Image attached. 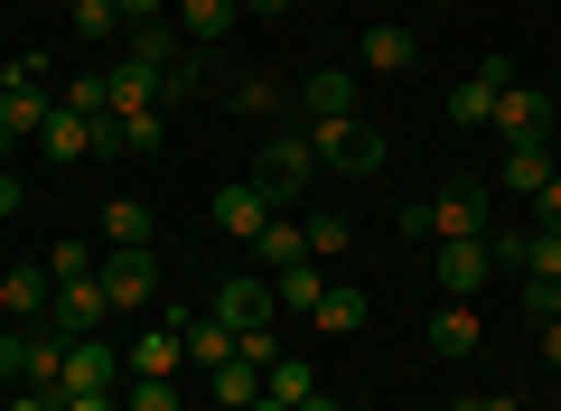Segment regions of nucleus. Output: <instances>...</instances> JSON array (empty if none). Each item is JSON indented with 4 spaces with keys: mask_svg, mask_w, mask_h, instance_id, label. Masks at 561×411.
Wrapping results in <instances>:
<instances>
[{
    "mask_svg": "<svg viewBox=\"0 0 561 411\" xmlns=\"http://www.w3.org/2000/svg\"><path fill=\"white\" fill-rule=\"evenodd\" d=\"M402 235L412 243H468V235H486V187H440L431 196V206H412V216H402Z\"/></svg>",
    "mask_w": 561,
    "mask_h": 411,
    "instance_id": "obj_1",
    "label": "nucleus"
},
{
    "mask_svg": "<svg viewBox=\"0 0 561 411\" xmlns=\"http://www.w3.org/2000/svg\"><path fill=\"white\" fill-rule=\"evenodd\" d=\"M309 150H319V169H337V178H375V169H383V132H375L365 113L309 122Z\"/></svg>",
    "mask_w": 561,
    "mask_h": 411,
    "instance_id": "obj_2",
    "label": "nucleus"
},
{
    "mask_svg": "<svg viewBox=\"0 0 561 411\" xmlns=\"http://www.w3.org/2000/svg\"><path fill=\"white\" fill-rule=\"evenodd\" d=\"M47 113H57V94H47V57H10L0 66V132H47Z\"/></svg>",
    "mask_w": 561,
    "mask_h": 411,
    "instance_id": "obj_3",
    "label": "nucleus"
},
{
    "mask_svg": "<svg viewBox=\"0 0 561 411\" xmlns=\"http://www.w3.org/2000/svg\"><path fill=\"white\" fill-rule=\"evenodd\" d=\"M319 178V150H309V132H272L262 140V159H253V187L272 196V206H290V196Z\"/></svg>",
    "mask_w": 561,
    "mask_h": 411,
    "instance_id": "obj_4",
    "label": "nucleus"
},
{
    "mask_svg": "<svg viewBox=\"0 0 561 411\" xmlns=\"http://www.w3.org/2000/svg\"><path fill=\"white\" fill-rule=\"evenodd\" d=\"M431 281H440L449 299L486 290V281H496V243H486V235H468V243H431Z\"/></svg>",
    "mask_w": 561,
    "mask_h": 411,
    "instance_id": "obj_5",
    "label": "nucleus"
},
{
    "mask_svg": "<svg viewBox=\"0 0 561 411\" xmlns=\"http://www.w3.org/2000/svg\"><path fill=\"white\" fill-rule=\"evenodd\" d=\"M103 318H113V299H103V281H57V299H47V336H94Z\"/></svg>",
    "mask_w": 561,
    "mask_h": 411,
    "instance_id": "obj_6",
    "label": "nucleus"
},
{
    "mask_svg": "<svg viewBox=\"0 0 561 411\" xmlns=\"http://www.w3.org/2000/svg\"><path fill=\"white\" fill-rule=\"evenodd\" d=\"M505 57H478V76H459L449 84V122H459V132H486V122H496V94H505Z\"/></svg>",
    "mask_w": 561,
    "mask_h": 411,
    "instance_id": "obj_7",
    "label": "nucleus"
},
{
    "mask_svg": "<svg viewBox=\"0 0 561 411\" xmlns=\"http://www.w3.org/2000/svg\"><path fill=\"white\" fill-rule=\"evenodd\" d=\"M103 299H113V309H140V299L160 290V253H150V243H131V253H103Z\"/></svg>",
    "mask_w": 561,
    "mask_h": 411,
    "instance_id": "obj_8",
    "label": "nucleus"
},
{
    "mask_svg": "<svg viewBox=\"0 0 561 411\" xmlns=\"http://www.w3.org/2000/svg\"><path fill=\"white\" fill-rule=\"evenodd\" d=\"M486 132H505V150H515V140H552V94H542V84H505Z\"/></svg>",
    "mask_w": 561,
    "mask_h": 411,
    "instance_id": "obj_9",
    "label": "nucleus"
},
{
    "mask_svg": "<svg viewBox=\"0 0 561 411\" xmlns=\"http://www.w3.org/2000/svg\"><path fill=\"white\" fill-rule=\"evenodd\" d=\"M206 318H225V328H272L280 318V299H272V281H216V299H206Z\"/></svg>",
    "mask_w": 561,
    "mask_h": 411,
    "instance_id": "obj_10",
    "label": "nucleus"
},
{
    "mask_svg": "<svg viewBox=\"0 0 561 411\" xmlns=\"http://www.w3.org/2000/svg\"><path fill=\"white\" fill-rule=\"evenodd\" d=\"M552 140H515V150H505V196H515V206H534L542 187H552Z\"/></svg>",
    "mask_w": 561,
    "mask_h": 411,
    "instance_id": "obj_11",
    "label": "nucleus"
},
{
    "mask_svg": "<svg viewBox=\"0 0 561 411\" xmlns=\"http://www.w3.org/2000/svg\"><path fill=\"white\" fill-rule=\"evenodd\" d=\"M66 392H122V365H113L103 336H76L66 346Z\"/></svg>",
    "mask_w": 561,
    "mask_h": 411,
    "instance_id": "obj_12",
    "label": "nucleus"
},
{
    "mask_svg": "<svg viewBox=\"0 0 561 411\" xmlns=\"http://www.w3.org/2000/svg\"><path fill=\"white\" fill-rule=\"evenodd\" d=\"M94 132H103V122H84V113H66V103H57L47 132H38V150L57 159V169H76V159H94Z\"/></svg>",
    "mask_w": 561,
    "mask_h": 411,
    "instance_id": "obj_13",
    "label": "nucleus"
},
{
    "mask_svg": "<svg viewBox=\"0 0 561 411\" xmlns=\"http://www.w3.org/2000/svg\"><path fill=\"white\" fill-rule=\"evenodd\" d=\"M169 20H179V38H197V47H216L225 28L243 20V0H169Z\"/></svg>",
    "mask_w": 561,
    "mask_h": 411,
    "instance_id": "obj_14",
    "label": "nucleus"
},
{
    "mask_svg": "<svg viewBox=\"0 0 561 411\" xmlns=\"http://www.w3.org/2000/svg\"><path fill=\"white\" fill-rule=\"evenodd\" d=\"M47 299H57V272H38V262L0 272V309H10V318H47Z\"/></svg>",
    "mask_w": 561,
    "mask_h": 411,
    "instance_id": "obj_15",
    "label": "nucleus"
},
{
    "mask_svg": "<svg viewBox=\"0 0 561 411\" xmlns=\"http://www.w3.org/2000/svg\"><path fill=\"white\" fill-rule=\"evenodd\" d=\"M300 113H309V122H337V113H356V76H346V66H319V76L300 84Z\"/></svg>",
    "mask_w": 561,
    "mask_h": 411,
    "instance_id": "obj_16",
    "label": "nucleus"
},
{
    "mask_svg": "<svg viewBox=\"0 0 561 411\" xmlns=\"http://www.w3.org/2000/svg\"><path fill=\"white\" fill-rule=\"evenodd\" d=\"M216 225H225V235H243V243H253L262 225H272V196H262L253 178H243V187H225V196H216Z\"/></svg>",
    "mask_w": 561,
    "mask_h": 411,
    "instance_id": "obj_17",
    "label": "nucleus"
},
{
    "mask_svg": "<svg viewBox=\"0 0 561 411\" xmlns=\"http://www.w3.org/2000/svg\"><path fill=\"white\" fill-rule=\"evenodd\" d=\"M262 392H272V402H290V411H300L309 392H328V384H319V365H309V355H272V365H262Z\"/></svg>",
    "mask_w": 561,
    "mask_h": 411,
    "instance_id": "obj_18",
    "label": "nucleus"
},
{
    "mask_svg": "<svg viewBox=\"0 0 561 411\" xmlns=\"http://www.w3.org/2000/svg\"><path fill=\"white\" fill-rule=\"evenodd\" d=\"M179 365H187V336H179V318H169V328H150L131 346V374H160V384H179Z\"/></svg>",
    "mask_w": 561,
    "mask_h": 411,
    "instance_id": "obj_19",
    "label": "nucleus"
},
{
    "mask_svg": "<svg viewBox=\"0 0 561 411\" xmlns=\"http://www.w3.org/2000/svg\"><path fill=\"white\" fill-rule=\"evenodd\" d=\"M103 84H113V113H160V66H131V57H122Z\"/></svg>",
    "mask_w": 561,
    "mask_h": 411,
    "instance_id": "obj_20",
    "label": "nucleus"
},
{
    "mask_svg": "<svg viewBox=\"0 0 561 411\" xmlns=\"http://www.w3.org/2000/svg\"><path fill=\"white\" fill-rule=\"evenodd\" d=\"M356 57L375 66V76H402V66H412L421 47H412V28H402V20H383V28H365V47H356Z\"/></svg>",
    "mask_w": 561,
    "mask_h": 411,
    "instance_id": "obj_21",
    "label": "nucleus"
},
{
    "mask_svg": "<svg viewBox=\"0 0 561 411\" xmlns=\"http://www.w3.org/2000/svg\"><path fill=\"white\" fill-rule=\"evenodd\" d=\"M179 336H187V365H206V374H216L225 365V355H234V328H225V318H179Z\"/></svg>",
    "mask_w": 561,
    "mask_h": 411,
    "instance_id": "obj_22",
    "label": "nucleus"
},
{
    "mask_svg": "<svg viewBox=\"0 0 561 411\" xmlns=\"http://www.w3.org/2000/svg\"><path fill=\"white\" fill-rule=\"evenodd\" d=\"M309 318H319V336H356L365 328V290H356V281H328V299Z\"/></svg>",
    "mask_w": 561,
    "mask_h": 411,
    "instance_id": "obj_23",
    "label": "nucleus"
},
{
    "mask_svg": "<svg viewBox=\"0 0 561 411\" xmlns=\"http://www.w3.org/2000/svg\"><path fill=\"white\" fill-rule=\"evenodd\" d=\"M131 243H150V206L140 196H113L103 206V253H131Z\"/></svg>",
    "mask_w": 561,
    "mask_h": 411,
    "instance_id": "obj_24",
    "label": "nucleus"
},
{
    "mask_svg": "<svg viewBox=\"0 0 561 411\" xmlns=\"http://www.w3.org/2000/svg\"><path fill=\"white\" fill-rule=\"evenodd\" d=\"M272 299H280V309H300V318H309V309L328 299V262H290V272L272 281Z\"/></svg>",
    "mask_w": 561,
    "mask_h": 411,
    "instance_id": "obj_25",
    "label": "nucleus"
},
{
    "mask_svg": "<svg viewBox=\"0 0 561 411\" xmlns=\"http://www.w3.org/2000/svg\"><path fill=\"white\" fill-rule=\"evenodd\" d=\"M253 253L272 262V272H290V262H309V235H300V216H272V225L253 235Z\"/></svg>",
    "mask_w": 561,
    "mask_h": 411,
    "instance_id": "obj_26",
    "label": "nucleus"
},
{
    "mask_svg": "<svg viewBox=\"0 0 561 411\" xmlns=\"http://www.w3.org/2000/svg\"><path fill=\"white\" fill-rule=\"evenodd\" d=\"M431 355H478V309H468V299H449V309L431 318Z\"/></svg>",
    "mask_w": 561,
    "mask_h": 411,
    "instance_id": "obj_27",
    "label": "nucleus"
},
{
    "mask_svg": "<svg viewBox=\"0 0 561 411\" xmlns=\"http://www.w3.org/2000/svg\"><path fill=\"white\" fill-rule=\"evenodd\" d=\"M206 384H216V402H225V411H253V402H262V365H243V355H225Z\"/></svg>",
    "mask_w": 561,
    "mask_h": 411,
    "instance_id": "obj_28",
    "label": "nucleus"
},
{
    "mask_svg": "<svg viewBox=\"0 0 561 411\" xmlns=\"http://www.w3.org/2000/svg\"><path fill=\"white\" fill-rule=\"evenodd\" d=\"M131 66H160L169 76V66H179V20H140L131 28Z\"/></svg>",
    "mask_w": 561,
    "mask_h": 411,
    "instance_id": "obj_29",
    "label": "nucleus"
},
{
    "mask_svg": "<svg viewBox=\"0 0 561 411\" xmlns=\"http://www.w3.org/2000/svg\"><path fill=\"white\" fill-rule=\"evenodd\" d=\"M300 235H309V262H337L346 243H356V225L346 216H300Z\"/></svg>",
    "mask_w": 561,
    "mask_h": 411,
    "instance_id": "obj_30",
    "label": "nucleus"
},
{
    "mask_svg": "<svg viewBox=\"0 0 561 411\" xmlns=\"http://www.w3.org/2000/svg\"><path fill=\"white\" fill-rule=\"evenodd\" d=\"M122 411H187V402H179V384H160V374H131V384H122Z\"/></svg>",
    "mask_w": 561,
    "mask_h": 411,
    "instance_id": "obj_31",
    "label": "nucleus"
},
{
    "mask_svg": "<svg viewBox=\"0 0 561 411\" xmlns=\"http://www.w3.org/2000/svg\"><path fill=\"white\" fill-rule=\"evenodd\" d=\"M57 103H66V113H84V122H113V84H103V76H76Z\"/></svg>",
    "mask_w": 561,
    "mask_h": 411,
    "instance_id": "obj_32",
    "label": "nucleus"
},
{
    "mask_svg": "<svg viewBox=\"0 0 561 411\" xmlns=\"http://www.w3.org/2000/svg\"><path fill=\"white\" fill-rule=\"evenodd\" d=\"M524 272H534V281H561V235H552V225L524 235Z\"/></svg>",
    "mask_w": 561,
    "mask_h": 411,
    "instance_id": "obj_33",
    "label": "nucleus"
},
{
    "mask_svg": "<svg viewBox=\"0 0 561 411\" xmlns=\"http://www.w3.org/2000/svg\"><path fill=\"white\" fill-rule=\"evenodd\" d=\"M76 38H122V10H113V0H76Z\"/></svg>",
    "mask_w": 561,
    "mask_h": 411,
    "instance_id": "obj_34",
    "label": "nucleus"
},
{
    "mask_svg": "<svg viewBox=\"0 0 561 411\" xmlns=\"http://www.w3.org/2000/svg\"><path fill=\"white\" fill-rule=\"evenodd\" d=\"M47 272H57V281H94L103 253H94V243H57V253H47Z\"/></svg>",
    "mask_w": 561,
    "mask_h": 411,
    "instance_id": "obj_35",
    "label": "nucleus"
},
{
    "mask_svg": "<svg viewBox=\"0 0 561 411\" xmlns=\"http://www.w3.org/2000/svg\"><path fill=\"white\" fill-rule=\"evenodd\" d=\"M20 374H28V336L0 328V384H20Z\"/></svg>",
    "mask_w": 561,
    "mask_h": 411,
    "instance_id": "obj_36",
    "label": "nucleus"
},
{
    "mask_svg": "<svg viewBox=\"0 0 561 411\" xmlns=\"http://www.w3.org/2000/svg\"><path fill=\"white\" fill-rule=\"evenodd\" d=\"M234 355H243V365H272L280 336H272V328H243V336H234Z\"/></svg>",
    "mask_w": 561,
    "mask_h": 411,
    "instance_id": "obj_37",
    "label": "nucleus"
},
{
    "mask_svg": "<svg viewBox=\"0 0 561 411\" xmlns=\"http://www.w3.org/2000/svg\"><path fill=\"white\" fill-rule=\"evenodd\" d=\"M524 309H534V318H561V281H524Z\"/></svg>",
    "mask_w": 561,
    "mask_h": 411,
    "instance_id": "obj_38",
    "label": "nucleus"
},
{
    "mask_svg": "<svg viewBox=\"0 0 561 411\" xmlns=\"http://www.w3.org/2000/svg\"><path fill=\"white\" fill-rule=\"evenodd\" d=\"M57 411H122V392H57Z\"/></svg>",
    "mask_w": 561,
    "mask_h": 411,
    "instance_id": "obj_39",
    "label": "nucleus"
},
{
    "mask_svg": "<svg viewBox=\"0 0 561 411\" xmlns=\"http://www.w3.org/2000/svg\"><path fill=\"white\" fill-rule=\"evenodd\" d=\"M534 216H542V225H552V235H561V169H552V187L534 196Z\"/></svg>",
    "mask_w": 561,
    "mask_h": 411,
    "instance_id": "obj_40",
    "label": "nucleus"
},
{
    "mask_svg": "<svg viewBox=\"0 0 561 411\" xmlns=\"http://www.w3.org/2000/svg\"><path fill=\"white\" fill-rule=\"evenodd\" d=\"M113 10H122V28H140V20H160L169 0H113Z\"/></svg>",
    "mask_w": 561,
    "mask_h": 411,
    "instance_id": "obj_41",
    "label": "nucleus"
},
{
    "mask_svg": "<svg viewBox=\"0 0 561 411\" xmlns=\"http://www.w3.org/2000/svg\"><path fill=\"white\" fill-rule=\"evenodd\" d=\"M542 365L561 374V318H542Z\"/></svg>",
    "mask_w": 561,
    "mask_h": 411,
    "instance_id": "obj_42",
    "label": "nucleus"
},
{
    "mask_svg": "<svg viewBox=\"0 0 561 411\" xmlns=\"http://www.w3.org/2000/svg\"><path fill=\"white\" fill-rule=\"evenodd\" d=\"M459 411H515V392H468Z\"/></svg>",
    "mask_w": 561,
    "mask_h": 411,
    "instance_id": "obj_43",
    "label": "nucleus"
},
{
    "mask_svg": "<svg viewBox=\"0 0 561 411\" xmlns=\"http://www.w3.org/2000/svg\"><path fill=\"white\" fill-rule=\"evenodd\" d=\"M0 216H20V178L0 169Z\"/></svg>",
    "mask_w": 561,
    "mask_h": 411,
    "instance_id": "obj_44",
    "label": "nucleus"
},
{
    "mask_svg": "<svg viewBox=\"0 0 561 411\" xmlns=\"http://www.w3.org/2000/svg\"><path fill=\"white\" fill-rule=\"evenodd\" d=\"M10 411H57V402H47V392H10Z\"/></svg>",
    "mask_w": 561,
    "mask_h": 411,
    "instance_id": "obj_45",
    "label": "nucleus"
},
{
    "mask_svg": "<svg viewBox=\"0 0 561 411\" xmlns=\"http://www.w3.org/2000/svg\"><path fill=\"white\" fill-rule=\"evenodd\" d=\"M300 411H346V402H337V392H309V402H300Z\"/></svg>",
    "mask_w": 561,
    "mask_h": 411,
    "instance_id": "obj_46",
    "label": "nucleus"
},
{
    "mask_svg": "<svg viewBox=\"0 0 561 411\" xmlns=\"http://www.w3.org/2000/svg\"><path fill=\"white\" fill-rule=\"evenodd\" d=\"M243 10H272V20H280V10H300V0H243Z\"/></svg>",
    "mask_w": 561,
    "mask_h": 411,
    "instance_id": "obj_47",
    "label": "nucleus"
},
{
    "mask_svg": "<svg viewBox=\"0 0 561 411\" xmlns=\"http://www.w3.org/2000/svg\"><path fill=\"white\" fill-rule=\"evenodd\" d=\"M253 411H290V402H272V392H262V402H253Z\"/></svg>",
    "mask_w": 561,
    "mask_h": 411,
    "instance_id": "obj_48",
    "label": "nucleus"
},
{
    "mask_svg": "<svg viewBox=\"0 0 561 411\" xmlns=\"http://www.w3.org/2000/svg\"><path fill=\"white\" fill-rule=\"evenodd\" d=\"M0 169H10V132H0Z\"/></svg>",
    "mask_w": 561,
    "mask_h": 411,
    "instance_id": "obj_49",
    "label": "nucleus"
}]
</instances>
